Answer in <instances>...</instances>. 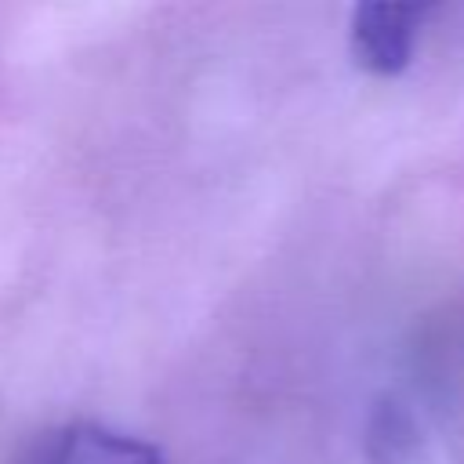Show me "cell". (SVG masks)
<instances>
[{
	"label": "cell",
	"instance_id": "2",
	"mask_svg": "<svg viewBox=\"0 0 464 464\" xmlns=\"http://www.w3.org/2000/svg\"><path fill=\"white\" fill-rule=\"evenodd\" d=\"M54 464H163L152 442L109 431L102 424H76L62 435Z\"/></svg>",
	"mask_w": 464,
	"mask_h": 464
},
{
	"label": "cell",
	"instance_id": "1",
	"mask_svg": "<svg viewBox=\"0 0 464 464\" xmlns=\"http://www.w3.org/2000/svg\"><path fill=\"white\" fill-rule=\"evenodd\" d=\"M424 18H428V4H392V0L359 4L348 22V47L355 65L370 76H399L413 62Z\"/></svg>",
	"mask_w": 464,
	"mask_h": 464
},
{
	"label": "cell",
	"instance_id": "3",
	"mask_svg": "<svg viewBox=\"0 0 464 464\" xmlns=\"http://www.w3.org/2000/svg\"><path fill=\"white\" fill-rule=\"evenodd\" d=\"M420 453V428L413 424L410 410L395 399L377 402L366 424V457L370 464H417Z\"/></svg>",
	"mask_w": 464,
	"mask_h": 464
}]
</instances>
